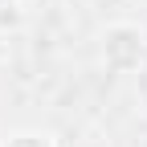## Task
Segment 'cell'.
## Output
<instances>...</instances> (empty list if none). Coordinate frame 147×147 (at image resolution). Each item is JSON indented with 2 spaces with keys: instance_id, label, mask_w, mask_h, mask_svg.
<instances>
[{
  "instance_id": "6da1fadb",
  "label": "cell",
  "mask_w": 147,
  "mask_h": 147,
  "mask_svg": "<svg viewBox=\"0 0 147 147\" xmlns=\"http://www.w3.org/2000/svg\"><path fill=\"white\" fill-rule=\"evenodd\" d=\"M8 147H49V143H45L41 135H16V139H12Z\"/></svg>"
}]
</instances>
